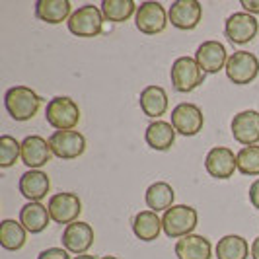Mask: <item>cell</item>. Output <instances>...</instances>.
Listing matches in <instances>:
<instances>
[{
  "label": "cell",
  "instance_id": "cell-1",
  "mask_svg": "<svg viewBox=\"0 0 259 259\" xmlns=\"http://www.w3.org/2000/svg\"><path fill=\"white\" fill-rule=\"evenodd\" d=\"M4 107L16 121H29L37 115L41 98L27 86H14L4 94Z\"/></svg>",
  "mask_w": 259,
  "mask_h": 259
},
{
  "label": "cell",
  "instance_id": "cell-2",
  "mask_svg": "<svg viewBox=\"0 0 259 259\" xmlns=\"http://www.w3.org/2000/svg\"><path fill=\"white\" fill-rule=\"evenodd\" d=\"M169 78H171L174 90L180 92V94H189V92L197 90L205 82V72H203V68L199 66V63L195 59L180 57L171 65Z\"/></svg>",
  "mask_w": 259,
  "mask_h": 259
},
{
  "label": "cell",
  "instance_id": "cell-3",
  "mask_svg": "<svg viewBox=\"0 0 259 259\" xmlns=\"http://www.w3.org/2000/svg\"><path fill=\"white\" fill-rule=\"evenodd\" d=\"M199 222V214L193 207L189 205H174L169 207L164 217H162V228L166 236L169 238H178L182 240L185 236L193 234V230L197 228Z\"/></svg>",
  "mask_w": 259,
  "mask_h": 259
},
{
  "label": "cell",
  "instance_id": "cell-4",
  "mask_svg": "<svg viewBox=\"0 0 259 259\" xmlns=\"http://www.w3.org/2000/svg\"><path fill=\"white\" fill-rule=\"evenodd\" d=\"M104 14L102 8L94 4H84L68 18V31L76 37H98L104 31Z\"/></svg>",
  "mask_w": 259,
  "mask_h": 259
},
{
  "label": "cell",
  "instance_id": "cell-5",
  "mask_svg": "<svg viewBox=\"0 0 259 259\" xmlns=\"http://www.w3.org/2000/svg\"><path fill=\"white\" fill-rule=\"evenodd\" d=\"M45 119L57 131H72L80 121V107L72 98L57 96L49 100L45 109Z\"/></svg>",
  "mask_w": 259,
  "mask_h": 259
},
{
  "label": "cell",
  "instance_id": "cell-6",
  "mask_svg": "<svg viewBox=\"0 0 259 259\" xmlns=\"http://www.w3.org/2000/svg\"><path fill=\"white\" fill-rule=\"evenodd\" d=\"M226 76L232 84L246 86L251 84L259 74V59L249 51H236L228 57L226 63Z\"/></svg>",
  "mask_w": 259,
  "mask_h": 259
},
{
  "label": "cell",
  "instance_id": "cell-7",
  "mask_svg": "<svg viewBox=\"0 0 259 259\" xmlns=\"http://www.w3.org/2000/svg\"><path fill=\"white\" fill-rule=\"evenodd\" d=\"M135 24L144 35H158L168 26V12L160 2H143L135 14Z\"/></svg>",
  "mask_w": 259,
  "mask_h": 259
},
{
  "label": "cell",
  "instance_id": "cell-8",
  "mask_svg": "<svg viewBox=\"0 0 259 259\" xmlns=\"http://www.w3.org/2000/svg\"><path fill=\"white\" fill-rule=\"evenodd\" d=\"M53 156L61 160H74L86 152V139L78 131H55L49 137Z\"/></svg>",
  "mask_w": 259,
  "mask_h": 259
},
{
  "label": "cell",
  "instance_id": "cell-9",
  "mask_svg": "<svg viewBox=\"0 0 259 259\" xmlns=\"http://www.w3.org/2000/svg\"><path fill=\"white\" fill-rule=\"evenodd\" d=\"M51 221L57 224H72L82 212V201L76 193H55L47 203Z\"/></svg>",
  "mask_w": 259,
  "mask_h": 259
},
{
  "label": "cell",
  "instance_id": "cell-10",
  "mask_svg": "<svg viewBox=\"0 0 259 259\" xmlns=\"http://www.w3.org/2000/svg\"><path fill=\"white\" fill-rule=\"evenodd\" d=\"M171 125L176 133H180L183 137H195L197 133L203 131L205 115L199 105L180 104L171 109Z\"/></svg>",
  "mask_w": 259,
  "mask_h": 259
},
{
  "label": "cell",
  "instance_id": "cell-11",
  "mask_svg": "<svg viewBox=\"0 0 259 259\" xmlns=\"http://www.w3.org/2000/svg\"><path fill=\"white\" fill-rule=\"evenodd\" d=\"M203 18V6L199 0H176L171 2L168 10V20L171 26L183 29V31H191L201 24Z\"/></svg>",
  "mask_w": 259,
  "mask_h": 259
},
{
  "label": "cell",
  "instance_id": "cell-12",
  "mask_svg": "<svg viewBox=\"0 0 259 259\" xmlns=\"http://www.w3.org/2000/svg\"><path fill=\"white\" fill-rule=\"evenodd\" d=\"M257 20L247 12H234L224 24V35L236 45H246L257 35Z\"/></svg>",
  "mask_w": 259,
  "mask_h": 259
},
{
  "label": "cell",
  "instance_id": "cell-13",
  "mask_svg": "<svg viewBox=\"0 0 259 259\" xmlns=\"http://www.w3.org/2000/svg\"><path fill=\"white\" fill-rule=\"evenodd\" d=\"M205 169L214 180H230L238 169V158L226 146H214L205 158Z\"/></svg>",
  "mask_w": 259,
  "mask_h": 259
},
{
  "label": "cell",
  "instance_id": "cell-14",
  "mask_svg": "<svg viewBox=\"0 0 259 259\" xmlns=\"http://www.w3.org/2000/svg\"><path fill=\"white\" fill-rule=\"evenodd\" d=\"M230 129L236 143L244 146H255L259 143V111L246 109L236 113L230 123Z\"/></svg>",
  "mask_w": 259,
  "mask_h": 259
},
{
  "label": "cell",
  "instance_id": "cell-15",
  "mask_svg": "<svg viewBox=\"0 0 259 259\" xmlns=\"http://www.w3.org/2000/svg\"><path fill=\"white\" fill-rule=\"evenodd\" d=\"M94 244V228L88 222L76 221L63 230V246L68 253L84 255Z\"/></svg>",
  "mask_w": 259,
  "mask_h": 259
},
{
  "label": "cell",
  "instance_id": "cell-16",
  "mask_svg": "<svg viewBox=\"0 0 259 259\" xmlns=\"http://www.w3.org/2000/svg\"><path fill=\"white\" fill-rule=\"evenodd\" d=\"M195 61L199 63L205 74H217L219 70L226 68V63H228L226 47L221 41H205L197 47Z\"/></svg>",
  "mask_w": 259,
  "mask_h": 259
},
{
  "label": "cell",
  "instance_id": "cell-17",
  "mask_svg": "<svg viewBox=\"0 0 259 259\" xmlns=\"http://www.w3.org/2000/svg\"><path fill=\"white\" fill-rule=\"evenodd\" d=\"M51 146L49 141H45L39 135H29L22 141V162L27 168L39 169L47 162H51Z\"/></svg>",
  "mask_w": 259,
  "mask_h": 259
},
{
  "label": "cell",
  "instance_id": "cell-18",
  "mask_svg": "<svg viewBox=\"0 0 259 259\" xmlns=\"http://www.w3.org/2000/svg\"><path fill=\"white\" fill-rule=\"evenodd\" d=\"M18 187H20V193L24 195L29 203H39L49 193L51 180L41 169H27L26 174H22Z\"/></svg>",
  "mask_w": 259,
  "mask_h": 259
},
{
  "label": "cell",
  "instance_id": "cell-19",
  "mask_svg": "<svg viewBox=\"0 0 259 259\" xmlns=\"http://www.w3.org/2000/svg\"><path fill=\"white\" fill-rule=\"evenodd\" d=\"M139 104H141L144 115L160 121V117L166 115V111H168V94L162 86H156V84L146 86L141 92Z\"/></svg>",
  "mask_w": 259,
  "mask_h": 259
},
{
  "label": "cell",
  "instance_id": "cell-20",
  "mask_svg": "<svg viewBox=\"0 0 259 259\" xmlns=\"http://www.w3.org/2000/svg\"><path fill=\"white\" fill-rule=\"evenodd\" d=\"M72 16V4L68 0H37L35 18L45 24H63Z\"/></svg>",
  "mask_w": 259,
  "mask_h": 259
},
{
  "label": "cell",
  "instance_id": "cell-21",
  "mask_svg": "<svg viewBox=\"0 0 259 259\" xmlns=\"http://www.w3.org/2000/svg\"><path fill=\"white\" fill-rule=\"evenodd\" d=\"M212 246L205 236L189 234L176 242V255L178 259H210Z\"/></svg>",
  "mask_w": 259,
  "mask_h": 259
},
{
  "label": "cell",
  "instance_id": "cell-22",
  "mask_svg": "<svg viewBox=\"0 0 259 259\" xmlns=\"http://www.w3.org/2000/svg\"><path fill=\"white\" fill-rule=\"evenodd\" d=\"M144 141L152 150H160V152L169 150L176 143V129L168 121H152L146 127Z\"/></svg>",
  "mask_w": 259,
  "mask_h": 259
},
{
  "label": "cell",
  "instance_id": "cell-23",
  "mask_svg": "<svg viewBox=\"0 0 259 259\" xmlns=\"http://www.w3.org/2000/svg\"><path fill=\"white\" fill-rule=\"evenodd\" d=\"M20 222H22V226L26 228L27 232H43L51 222L49 208L43 207L41 203H27V205L20 208Z\"/></svg>",
  "mask_w": 259,
  "mask_h": 259
},
{
  "label": "cell",
  "instance_id": "cell-24",
  "mask_svg": "<svg viewBox=\"0 0 259 259\" xmlns=\"http://www.w3.org/2000/svg\"><path fill=\"white\" fill-rule=\"evenodd\" d=\"M162 219L158 217V212L152 210H143L133 219V234L143 240V242H154L162 232Z\"/></svg>",
  "mask_w": 259,
  "mask_h": 259
},
{
  "label": "cell",
  "instance_id": "cell-25",
  "mask_svg": "<svg viewBox=\"0 0 259 259\" xmlns=\"http://www.w3.org/2000/svg\"><path fill=\"white\" fill-rule=\"evenodd\" d=\"M174 187L166 182H156L152 185H148L146 193H144V201H146V207L150 208L152 212H160V210H168L169 207H174Z\"/></svg>",
  "mask_w": 259,
  "mask_h": 259
},
{
  "label": "cell",
  "instance_id": "cell-26",
  "mask_svg": "<svg viewBox=\"0 0 259 259\" xmlns=\"http://www.w3.org/2000/svg\"><path fill=\"white\" fill-rule=\"evenodd\" d=\"M26 228L22 226V222H16L12 219L0 222V246L8 251H18L26 246Z\"/></svg>",
  "mask_w": 259,
  "mask_h": 259
},
{
  "label": "cell",
  "instance_id": "cell-27",
  "mask_svg": "<svg viewBox=\"0 0 259 259\" xmlns=\"http://www.w3.org/2000/svg\"><path fill=\"white\" fill-rule=\"evenodd\" d=\"M249 244L246 238L238 234H228L217 244V257L219 259H247Z\"/></svg>",
  "mask_w": 259,
  "mask_h": 259
},
{
  "label": "cell",
  "instance_id": "cell-28",
  "mask_svg": "<svg viewBox=\"0 0 259 259\" xmlns=\"http://www.w3.org/2000/svg\"><path fill=\"white\" fill-rule=\"evenodd\" d=\"M137 4L133 0H104L102 2V14L107 22L121 24L127 22L133 14H137Z\"/></svg>",
  "mask_w": 259,
  "mask_h": 259
},
{
  "label": "cell",
  "instance_id": "cell-29",
  "mask_svg": "<svg viewBox=\"0 0 259 259\" xmlns=\"http://www.w3.org/2000/svg\"><path fill=\"white\" fill-rule=\"evenodd\" d=\"M238 171L242 176H249L255 178L259 176V146H244L238 154Z\"/></svg>",
  "mask_w": 259,
  "mask_h": 259
},
{
  "label": "cell",
  "instance_id": "cell-30",
  "mask_svg": "<svg viewBox=\"0 0 259 259\" xmlns=\"http://www.w3.org/2000/svg\"><path fill=\"white\" fill-rule=\"evenodd\" d=\"M22 158V143H18L10 135L0 137V168H10Z\"/></svg>",
  "mask_w": 259,
  "mask_h": 259
},
{
  "label": "cell",
  "instance_id": "cell-31",
  "mask_svg": "<svg viewBox=\"0 0 259 259\" xmlns=\"http://www.w3.org/2000/svg\"><path fill=\"white\" fill-rule=\"evenodd\" d=\"M37 259H70V253L65 247H49V249H43Z\"/></svg>",
  "mask_w": 259,
  "mask_h": 259
},
{
  "label": "cell",
  "instance_id": "cell-32",
  "mask_svg": "<svg viewBox=\"0 0 259 259\" xmlns=\"http://www.w3.org/2000/svg\"><path fill=\"white\" fill-rule=\"evenodd\" d=\"M249 201L259 210V178L249 185Z\"/></svg>",
  "mask_w": 259,
  "mask_h": 259
},
{
  "label": "cell",
  "instance_id": "cell-33",
  "mask_svg": "<svg viewBox=\"0 0 259 259\" xmlns=\"http://www.w3.org/2000/svg\"><path fill=\"white\" fill-rule=\"evenodd\" d=\"M242 6H244V10H246L247 14H259V0H242L240 2Z\"/></svg>",
  "mask_w": 259,
  "mask_h": 259
},
{
  "label": "cell",
  "instance_id": "cell-34",
  "mask_svg": "<svg viewBox=\"0 0 259 259\" xmlns=\"http://www.w3.org/2000/svg\"><path fill=\"white\" fill-rule=\"evenodd\" d=\"M251 259H259V236L251 244Z\"/></svg>",
  "mask_w": 259,
  "mask_h": 259
},
{
  "label": "cell",
  "instance_id": "cell-35",
  "mask_svg": "<svg viewBox=\"0 0 259 259\" xmlns=\"http://www.w3.org/2000/svg\"><path fill=\"white\" fill-rule=\"evenodd\" d=\"M74 259H96L94 255H88V253H84V255H76Z\"/></svg>",
  "mask_w": 259,
  "mask_h": 259
},
{
  "label": "cell",
  "instance_id": "cell-36",
  "mask_svg": "<svg viewBox=\"0 0 259 259\" xmlns=\"http://www.w3.org/2000/svg\"><path fill=\"white\" fill-rule=\"evenodd\" d=\"M102 259H119V257H115V255H104Z\"/></svg>",
  "mask_w": 259,
  "mask_h": 259
}]
</instances>
